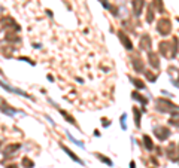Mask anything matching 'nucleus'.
<instances>
[{"label":"nucleus","instance_id":"1","mask_svg":"<svg viewBox=\"0 0 179 168\" xmlns=\"http://www.w3.org/2000/svg\"><path fill=\"white\" fill-rule=\"evenodd\" d=\"M157 110L160 112H173V110H179V107L173 103H170L167 100H157Z\"/></svg>","mask_w":179,"mask_h":168},{"label":"nucleus","instance_id":"2","mask_svg":"<svg viewBox=\"0 0 179 168\" xmlns=\"http://www.w3.org/2000/svg\"><path fill=\"white\" fill-rule=\"evenodd\" d=\"M157 30H158V33L161 36H167L172 31V24H170L169 19H160L158 25H157Z\"/></svg>","mask_w":179,"mask_h":168},{"label":"nucleus","instance_id":"3","mask_svg":"<svg viewBox=\"0 0 179 168\" xmlns=\"http://www.w3.org/2000/svg\"><path fill=\"white\" fill-rule=\"evenodd\" d=\"M155 136H157V138L160 141H164L166 138H169V136H170V131L167 129V128H164V127H161V128H155Z\"/></svg>","mask_w":179,"mask_h":168},{"label":"nucleus","instance_id":"4","mask_svg":"<svg viewBox=\"0 0 179 168\" xmlns=\"http://www.w3.org/2000/svg\"><path fill=\"white\" fill-rule=\"evenodd\" d=\"M0 86H2V88H5L6 91H9V92H17V94H19V95L25 97V98H32V100H34V98H33V97H30V95H28L27 92L21 91V89H15V88H11L9 85H6L5 82H2V80H0Z\"/></svg>","mask_w":179,"mask_h":168},{"label":"nucleus","instance_id":"5","mask_svg":"<svg viewBox=\"0 0 179 168\" xmlns=\"http://www.w3.org/2000/svg\"><path fill=\"white\" fill-rule=\"evenodd\" d=\"M19 147H21V144H19V143L8 144V146L5 147V149H3V155H5V156H12V155H14L15 152H17V150L19 149Z\"/></svg>","mask_w":179,"mask_h":168},{"label":"nucleus","instance_id":"6","mask_svg":"<svg viewBox=\"0 0 179 168\" xmlns=\"http://www.w3.org/2000/svg\"><path fill=\"white\" fill-rule=\"evenodd\" d=\"M118 36H119V39H121V42H122V45L125 46V49H127V51L133 49V43L130 42L129 36H127V34H124V31H118Z\"/></svg>","mask_w":179,"mask_h":168},{"label":"nucleus","instance_id":"7","mask_svg":"<svg viewBox=\"0 0 179 168\" xmlns=\"http://www.w3.org/2000/svg\"><path fill=\"white\" fill-rule=\"evenodd\" d=\"M131 63H133V67L134 70L137 73H145V66H143V61L139 57H134L133 59H131Z\"/></svg>","mask_w":179,"mask_h":168},{"label":"nucleus","instance_id":"8","mask_svg":"<svg viewBox=\"0 0 179 168\" xmlns=\"http://www.w3.org/2000/svg\"><path fill=\"white\" fill-rule=\"evenodd\" d=\"M139 46H140V49H142V51H146V49H149V48H151V39H149V36H148V34H143V36L140 37Z\"/></svg>","mask_w":179,"mask_h":168},{"label":"nucleus","instance_id":"9","mask_svg":"<svg viewBox=\"0 0 179 168\" xmlns=\"http://www.w3.org/2000/svg\"><path fill=\"white\" fill-rule=\"evenodd\" d=\"M148 59H149V64H151L154 68H158L160 67V61H158V55L155 54V52H152V51H149L148 52Z\"/></svg>","mask_w":179,"mask_h":168},{"label":"nucleus","instance_id":"10","mask_svg":"<svg viewBox=\"0 0 179 168\" xmlns=\"http://www.w3.org/2000/svg\"><path fill=\"white\" fill-rule=\"evenodd\" d=\"M0 110H2V112H5V113H8V115L17 113V110L11 109V106L8 104V103H5V101H3V98H0Z\"/></svg>","mask_w":179,"mask_h":168},{"label":"nucleus","instance_id":"11","mask_svg":"<svg viewBox=\"0 0 179 168\" xmlns=\"http://www.w3.org/2000/svg\"><path fill=\"white\" fill-rule=\"evenodd\" d=\"M170 46H172V43H169V42H160V52H161V55H164V57H170L169 49H172Z\"/></svg>","mask_w":179,"mask_h":168},{"label":"nucleus","instance_id":"12","mask_svg":"<svg viewBox=\"0 0 179 168\" xmlns=\"http://www.w3.org/2000/svg\"><path fill=\"white\" fill-rule=\"evenodd\" d=\"M143 0H134L133 2V9H134V15L139 17V15L142 14V8H143Z\"/></svg>","mask_w":179,"mask_h":168},{"label":"nucleus","instance_id":"13","mask_svg":"<svg viewBox=\"0 0 179 168\" xmlns=\"http://www.w3.org/2000/svg\"><path fill=\"white\" fill-rule=\"evenodd\" d=\"M61 149L64 150L66 153L69 155V156H70V158H72V159H73L75 162H78V164H81V165H84V162H82V161H81V159H79V158H78V156H76V155H75V153H73V152H72V150H70V149H69V147H66V146H64V144H61Z\"/></svg>","mask_w":179,"mask_h":168},{"label":"nucleus","instance_id":"14","mask_svg":"<svg viewBox=\"0 0 179 168\" xmlns=\"http://www.w3.org/2000/svg\"><path fill=\"white\" fill-rule=\"evenodd\" d=\"M21 165H23L24 168H33L34 167V162H33L30 158H27V156H24L23 159H21Z\"/></svg>","mask_w":179,"mask_h":168},{"label":"nucleus","instance_id":"15","mask_svg":"<svg viewBox=\"0 0 179 168\" xmlns=\"http://www.w3.org/2000/svg\"><path fill=\"white\" fill-rule=\"evenodd\" d=\"M133 113H134V123H136V127H140V110L137 107H134L133 109Z\"/></svg>","mask_w":179,"mask_h":168},{"label":"nucleus","instance_id":"16","mask_svg":"<svg viewBox=\"0 0 179 168\" xmlns=\"http://www.w3.org/2000/svg\"><path fill=\"white\" fill-rule=\"evenodd\" d=\"M143 143H145V147L148 150H152L154 149V144H152V140L149 136H143Z\"/></svg>","mask_w":179,"mask_h":168},{"label":"nucleus","instance_id":"17","mask_svg":"<svg viewBox=\"0 0 179 168\" xmlns=\"http://www.w3.org/2000/svg\"><path fill=\"white\" fill-rule=\"evenodd\" d=\"M133 98H134V100H137V101H139V103H140L142 106H145V104L148 103V98L142 97L140 94H137V92H133Z\"/></svg>","mask_w":179,"mask_h":168},{"label":"nucleus","instance_id":"18","mask_svg":"<svg viewBox=\"0 0 179 168\" xmlns=\"http://www.w3.org/2000/svg\"><path fill=\"white\" fill-rule=\"evenodd\" d=\"M96 156H97V159H100L101 162L108 164L109 167H112V165H114V162H112V161H110L109 158H106V156H103V155H100V153H96Z\"/></svg>","mask_w":179,"mask_h":168},{"label":"nucleus","instance_id":"19","mask_svg":"<svg viewBox=\"0 0 179 168\" xmlns=\"http://www.w3.org/2000/svg\"><path fill=\"white\" fill-rule=\"evenodd\" d=\"M130 80L134 83V86L139 88V89H145V83L142 80H139V79H134V77H130Z\"/></svg>","mask_w":179,"mask_h":168},{"label":"nucleus","instance_id":"20","mask_svg":"<svg viewBox=\"0 0 179 168\" xmlns=\"http://www.w3.org/2000/svg\"><path fill=\"white\" fill-rule=\"evenodd\" d=\"M60 113H61V115H63V116H64V118H66V121H67V122H70V123H73V125H76V127H78V123L75 122V119L72 118V116H70L69 113H66L64 110H60Z\"/></svg>","mask_w":179,"mask_h":168},{"label":"nucleus","instance_id":"21","mask_svg":"<svg viewBox=\"0 0 179 168\" xmlns=\"http://www.w3.org/2000/svg\"><path fill=\"white\" fill-rule=\"evenodd\" d=\"M154 6L157 8L158 12H164V8H163V2L161 0H154Z\"/></svg>","mask_w":179,"mask_h":168},{"label":"nucleus","instance_id":"22","mask_svg":"<svg viewBox=\"0 0 179 168\" xmlns=\"http://www.w3.org/2000/svg\"><path fill=\"white\" fill-rule=\"evenodd\" d=\"M146 21H148V23H152V21H154V10H152V8H149V9H148Z\"/></svg>","mask_w":179,"mask_h":168},{"label":"nucleus","instance_id":"23","mask_svg":"<svg viewBox=\"0 0 179 168\" xmlns=\"http://www.w3.org/2000/svg\"><path fill=\"white\" fill-rule=\"evenodd\" d=\"M121 128H122V129H127V123H125V113L121 116Z\"/></svg>","mask_w":179,"mask_h":168},{"label":"nucleus","instance_id":"24","mask_svg":"<svg viewBox=\"0 0 179 168\" xmlns=\"http://www.w3.org/2000/svg\"><path fill=\"white\" fill-rule=\"evenodd\" d=\"M146 77H148L151 82H154V80L157 79V76H154V74H151V73H146Z\"/></svg>","mask_w":179,"mask_h":168},{"label":"nucleus","instance_id":"25","mask_svg":"<svg viewBox=\"0 0 179 168\" xmlns=\"http://www.w3.org/2000/svg\"><path fill=\"white\" fill-rule=\"evenodd\" d=\"M99 2H100L101 5L105 6V8H110V6H109V3H108V0H99Z\"/></svg>","mask_w":179,"mask_h":168},{"label":"nucleus","instance_id":"26","mask_svg":"<svg viewBox=\"0 0 179 168\" xmlns=\"http://www.w3.org/2000/svg\"><path fill=\"white\" fill-rule=\"evenodd\" d=\"M6 168H18V165H15V164H11V165H8Z\"/></svg>","mask_w":179,"mask_h":168},{"label":"nucleus","instance_id":"27","mask_svg":"<svg viewBox=\"0 0 179 168\" xmlns=\"http://www.w3.org/2000/svg\"><path fill=\"white\" fill-rule=\"evenodd\" d=\"M130 168H136V164H134V161H131V162H130Z\"/></svg>","mask_w":179,"mask_h":168}]
</instances>
